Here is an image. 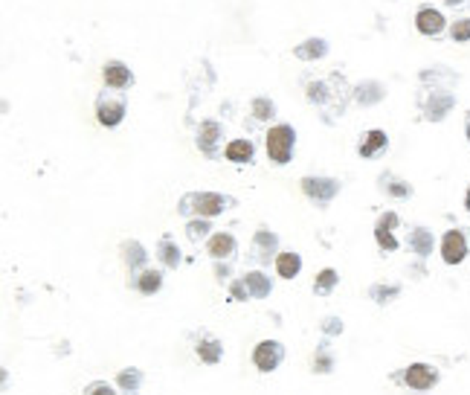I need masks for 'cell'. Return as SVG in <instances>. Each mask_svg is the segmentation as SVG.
I'll use <instances>...</instances> for the list:
<instances>
[{
    "instance_id": "obj_1",
    "label": "cell",
    "mask_w": 470,
    "mask_h": 395,
    "mask_svg": "<svg viewBox=\"0 0 470 395\" xmlns=\"http://www.w3.org/2000/svg\"><path fill=\"white\" fill-rule=\"evenodd\" d=\"M224 206H232L230 198H221L212 192H201V195H186L180 204V213H197V215H218L224 213Z\"/></svg>"
},
{
    "instance_id": "obj_2",
    "label": "cell",
    "mask_w": 470,
    "mask_h": 395,
    "mask_svg": "<svg viewBox=\"0 0 470 395\" xmlns=\"http://www.w3.org/2000/svg\"><path fill=\"white\" fill-rule=\"evenodd\" d=\"M293 128L290 125H276L267 134V154L273 163H288L293 154Z\"/></svg>"
},
{
    "instance_id": "obj_3",
    "label": "cell",
    "mask_w": 470,
    "mask_h": 395,
    "mask_svg": "<svg viewBox=\"0 0 470 395\" xmlns=\"http://www.w3.org/2000/svg\"><path fill=\"white\" fill-rule=\"evenodd\" d=\"M96 114L102 125H119L122 117H125V99H119L114 93H102L96 102Z\"/></svg>"
},
{
    "instance_id": "obj_4",
    "label": "cell",
    "mask_w": 470,
    "mask_h": 395,
    "mask_svg": "<svg viewBox=\"0 0 470 395\" xmlns=\"http://www.w3.org/2000/svg\"><path fill=\"white\" fill-rule=\"evenodd\" d=\"M444 27H447V21H444V15L438 9H432V6H421L418 9V15H415V29L427 35V38H438V35L444 32Z\"/></svg>"
},
{
    "instance_id": "obj_5",
    "label": "cell",
    "mask_w": 470,
    "mask_h": 395,
    "mask_svg": "<svg viewBox=\"0 0 470 395\" xmlns=\"http://www.w3.org/2000/svg\"><path fill=\"white\" fill-rule=\"evenodd\" d=\"M282 346L273 343V340H264V343H258L256 346V352H253V363L262 369V372H273V369L282 363Z\"/></svg>"
},
{
    "instance_id": "obj_6",
    "label": "cell",
    "mask_w": 470,
    "mask_h": 395,
    "mask_svg": "<svg viewBox=\"0 0 470 395\" xmlns=\"http://www.w3.org/2000/svg\"><path fill=\"white\" fill-rule=\"evenodd\" d=\"M441 256H444V262H447V265H459L462 259L467 256V239H465V232L450 230L447 236L441 239Z\"/></svg>"
},
{
    "instance_id": "obj_7",
    "label": "cell",
    "mask_w": 470,
    "mask_h": 395,
    "mask_svg": "<svg viewBox=\"0 0 470 395\" xmlns=\"http://www.w3.org/2000/svg\"><path fill=\"white\" fill-rule=\"evenodd\" d=\"M337 189H340V183L331 180V178H305L302 180V192L308 198H314V201H319V204L331 201V198L337 195Z\"/></svg>"
},
{
    "instance_id": "obj_8",
    "label": "cell",
    "mask_w": 470,
    "mask_h": 395,
    "mask_svg": "<svg viewBox=\"0 0 470 395\" xmlns=\"http://www.w3.org/2000/svg\"><path fill=\"white\" fill-rule=\"evenodd\" d=\"M404 381H406V384H410L412 390H430V387L438 381V372H436L432 366H427V363H415V366L406 369Z\"/></svg>"
},
{
    "instance_id": "obj_9",
    "label": "cell",
    "mask_w": 470,
    "mask_h": 395,
    "mask_svg": "<svg viewBox=\"0 0 470 395\" xmlns=\"http://www.w3.org/2000/svg\"><path fill=\"white\" fill-rule=\"evenodd\" d=\"M456 105V99H453V93H447V91H436L430 96V102H427V108H424V114H427V119H432V122H438V119H444L450 114V108Z\"/></svg>"
},
{
    "instance_id": "obj_10",
    "label": "cell",
    "mask_w": 470,
    "mask_h": 395,
    "mask_svg": "<svg viewBox=\"0 0 470 395\" xmlns=\"http://www.w3.org/2000/svg\"><path fill=\"white\" fill-rule=\"evenodd\" d=\"M102 76H105L108 88H128V84H131V70L122 64V61H108Z\"/></svg>"
},
{
    "instance_id": "obj_11",
    "label": "cell",
    "mask_w": 470,
    "mask_h": 395,
    "mask_svg": "<svg viewBox=\"0 0 470 395\" xmlns=\"http://www.w3.org/2000/svg\"><path fill=\"white\" fill-rule=\"evenodd\" d=\"M395 224H398V215L389 213V215L380 218V224L375 230V239H378V244L383 247V250H395V247H398V241H395V236H392V227Z\"/></svg>"
},
{
    "instance_id": "obj_12",
    "label": "cell",
    "mask_w": 470,
    "mask_h": 395,
    "mask_svg": "<svg viewBox=\"0 0 470 395\" xmlns=\"http://www.w3.org/2000/svg\"><path fill=\"white\" fill-rule=\"evenodd\" d=\"M299 267H302V262H299V256L296 253H279L276 256V270H279L282 279H293L296 274H299Z\"/></svg>"
},
{
    "instance_id": "obj_13",
    "label": "cell",
    "mask_w": 470,
    "mask_h": 395,
    "mask_svg": "<svg viewBox=\"0 0 470 395\" xmlns=\"http://www.w3.org/2000/svg\"><path fill=\"white\" fill-rule=\"evenodd\" d=\"M296 58H305V61H311V58H319V56H325L328 53V44L323 38H311V41H305L302 47H296L293 49Z\"/></svg>"
},
{
    "instance_id": "obj_14",
    "label": "cell",
    "mask_w": 470,
    "mask_h": 395,
    "mask_svg": "<svg viewBox=\"0 0 470 395\" xmlns=\"http://www.w3.org/2000/svg\"><path fill=\"white\" fill-rule=\"evenodd\" d=\"M250 157H253V143L250 140H232L227 145V160H232V163H247Z\"/></svg>"
},
{
    "instance_id": "obj_15",
    "label": "cell",
    "mask_w": 470,
    "mask_h": 395,
    "mask_svg": "<svg viewBox=\"0 0 470 395\" xmlns=\"http://www.w3.org/2000/svg\"><path fill=\"white\" fill-rule=\"evenodd\" d=\"M235 250V239L230 236V232H218V236L209 241V256H215V259H224Z\"/></svg>"
},
{
    "instance_id": "obj_16",
    "label": "cell",
    "mask_w": 470,
    "mask_h": 395,
    "mask_svg": "<svg viewBox=\"0 0 470 395\" xmlns=\"http://www.w3.org/2000/svg\"><path fill=\"white\" fill-rule=\"evenodd\" d=\"M410 247H412L418 256H430L432 253V232L424 230V227H418L412 232V239H410Z\"/></svg>"
},
{
    "instance_id": "obj_17",
    "label": "cell",
    "mask_w": 470,
    "mask_h": 395,
    "mask_svg": "<svg viewBox=\"0 0 470 395\" xmlns=\"http://www.w3.org/2000/svg\"><path fill=\"white\" fill-rule=\"evenodd\" d=\"M218 137H221V125H218V122H203L201 134H197V143H201V148H206V152H212V145L218 143Z\"/></svg>"
},
{
    "instance_id": "obj_18",
    "label": "cell",
    "mask_w": 470,
    "mask_h": 395,
    "mask_svg": "<svg viewBox=\"0 0 470 395\" xmlns=\"http://www.w3.org/2000/svg\"><path fill=\"white\" fill-rule=\"evenodd\" d=\"M244 285L250 288V294H253V296H258V300L270 294V279H267V276H262V274H247V276H244Z\"/></svg>"
},
{
    "instance_id": "obj_19",
    "label": "cell",
    "mask_w": 470,
    "mask_h": 395,
    "mask_svg": "<svg viewBox=\"0 0 470 395\" xmlns=\"http://www.w3.org/2000/svg\"><path fill=\"white\" fill-rule=\"evenodd\" d=\"M383 145H386V134H383V131H369L366 134V143L360 145V154L363 157H372L378 148H383Z\"/></svg>"
},
{
    "instance_id": "obj_20",
    "label": "cell",
    "mask_w": 470,
    "mask_h": 395,
    "mask_svg": "<svg viewBox=\"0 0 470 395\" xmlns=\"http://www.w3.org/2000/svg\"><path fill=\"white\" fill-rule=\"evenodd\" d=\"M122 253H125L128 267H140L145 262V250L140 247V241H125V244H122Z\"/></svg>"
},
{
    "instance_id": "obj_21",
    "label": "cell",
    "mask_w": 470,
    "mask_h": 395,
    "mask_svg": "<svg viewBox=\"0 0 470 395\" xmlns=\"http://www.w3.org/2000/svg\"><path fill=\"white\" fill-rule=\"evenodd\" d=\"M197 355H201L206 363H218L221 361V343L212 340V337H206L201 346H197Z\"/></svg>"
},
{
    "instance_id": "obj_22",
    "label": "cell",
    "mask_w": 470,
    "mask_h": 395,
    "mask_svg": "<svg viewBox=\"0 0 470 395\" xmlns=\"http://www.w3.org/2000/svg\"><path fill=\"white\" fill-rule=\"evenodd\" d=\"M160 282H163V276H160L157 270H145V274L137 279V288H140L143 294H154V291L160 288Z\"/></svg>"
},
{
    "instance_id": "obj_23",
    "label": "cell",
    "mask_w": 470,
    "mask_h": 395,
    "mask_svg": "<svg viewBox=\"0 0 470 395\" xmlns=\"http://www.w3.org/2000/svg\"><path fill=\"white\" fill-rule=\"evenodd\" d=\"M450 38L459 44L470 41V18H459L456 23H450Z\"/></svg>"
},
{
    "instance_id": "obj_24",
    "label": "cell",
    "mask_w": 470,
    "mask_h": 395,
    "mask_svg": "<svg viewBox=\"0 0 470 395\" xmlns=\"http://www.w3.org/2000/svg\"><path fill=\"white\" fill-rule=\"evenodd\" d=\"M334 285H337V274H334L331 267H325L323 274L317 276V285H314V288H317V294H328Z\"/></svg>"
},
{
    "instance_id": "obj_25",
    "label": "cell",
    "mask_w": 470,
    "mask_h": 395,
    "mask_svg": "<svg viewBox=\"0 0 470 395\" xmlns=\"http://www.w3.org/2000/svg\"><path fill=\"white\" fill-rule=\"evenodd\" d=\"M160 256H163V262L171 267H177V262H180V250L169 239H163V244H160Z\"/></svg>"
},
{
    "instance_id": "obj_26",
    "label": "cell",
    "mask_w": 470,
    "mask_h": 395,
    "mask_svg": "<svg viewBox=\"0 0 470 395\" xmlns=\"http://www.w3.org/2000/svg\"><path fill=\"white\" fill-rule=\"evenodd\" d=\"M253 117L256 119L273 117V102H267V99H256V102H253Z\"/></svg>"
},
{
    "instance_id": "obj_27",
    "label": "cell",
    "mask_w": 470,
    "mask_h": 395,
    "mask_svg": "<svg viewBox=\"0 0 470 395\" xmlns=\"http://www.w3.org/2000/svg\"><path fill=\"white\" fill-rule=\"evenodd\" d=\"M140 381H143V378H140L137 369H125V372L119 375V384L125 387V390H137V387H140Z\"/></svg>"
},
{
    "instance_id": "obj_28",
    "label": "cell",
    "mask_w": 470,
    "mask_h": 395,
    "mask_svg": "<svg viewBox=\"0 0 470 395\" xmlns=\"http://www.w3.org/2000/svg\"><path fill=\"white\" fill-rule=\"evenodd\" d=\"M84 395H114V387H108L105 381H99V384H90L84 390Z\"/></svg>"
},
{
    "instance_id": "obj_29",
    "label": "cell",
    "mask_w": 470,
    "mask_h": 395,
    "mask_svg": "<svg viewBox=\"0 0 470 395\" xmlns=\"http://www.w3.org/2000/svg\"><path fill=\"white\" fill-rule=\"evenodd\" d=\"M186 230H189V239H197V236H203V232H206V224H203V221H192Z\"/></svg>"
},
{
    "instance_id": "obj_30",
    "label": "cell",
    "mask_w": 470,
    "mask_h": 395,
    "mask_svg": "<svg viewBox=\"0 0 470 395\" xmlns=\"http://www.w3.org/2000/svg\"><path fill=\"white\" fill-rule=\"evenodd\" d=\"M314 366L319 369V372H328V369H331V357L328 355H319L317 361H314Z\"/></svg>"
},
{
    "instance_id": "obj_31",
    "label": "cell",
    "mask_w": 470,
    "mask_h": 395,
    "mask_svg": "<svg viewBox=\"0 0 470 395\" xmlns=\"http://www.w3.org/2000/svg\"><path fill=\"white\" fill-rule=\"evenodd\" d=\"M372 294L378 296V300H383V296H395V294H398V288H375Z\"/></svg>"
},
{
    "instance_id": "obj_32",
    "label": "cell",
    "mask_w": 470,
    "mask_h": 395,
    "mask_svg": "<svg viewBox=\"0 0 470 395\" xmlns=\"http://www.w3.org/2000/svg\"><path fill=\"white\" fill-rule=\"evenodd\" d=\"M343 323H337V320H325V331H340Z\"/></svg>"
},
{
    "instance_id": "obj_33",
    "label": "cell",
    "mask_w": 470,
    "mask_h": 395,
    "mask_svg": "<svg viewBox=\"0 0 470 395\" xmlns=\"http://www.w3.org/2000/svg\"><path fill=\"white\" fill-rule=\"evenodd\" d=\"M465 206H467V213H470V189H467V195H465Z\"/></svg>"
},
{
    "instance_id": "obj_34",
    "label": "cell",
    "mask_w": 470,
    "mask_h": 395,
    "mask_svg": "<svg viewBox=\"0 0 470 395\" xmlns=\"http://www.w3.org/2000/svg\"><path fill=\"white\" fill-rule=\"evenodd\" d=\"M465 131H467V140H470V114H467V122H465Z\"/></svg>"
}]
</instances>
